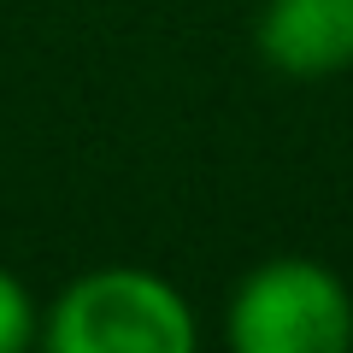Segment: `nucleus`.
<instances>
[{
  "instance_id": "obj_1",
  "label": "nucleus",
  "mask_w": 353,
  "mask_h": 353,
  "mask_svg": "<svg viewBox=\"0 0 353 353\" xmlns=\"http://www.w3.org/2000/svg\"><path fill=\"white\" fill-rule=\"evenodd\" d=\"M48 347L53 353H194L189 301L153 271H88L53 301L48 312Z\"/></svg>"
},
{
  "instance_id": "obj_2",
  "label": "nucleus",
  "mask_w": 353,
  "mask_h": 353,
  "mask_svg": "<svg viewBox=\"0 0 353 353\" xmlns=\"http://www.w3.org/2000/svg\"><path fill=\"white\" fill-rule=\"evenodd\" d=\"M230 341L241 353H341L353 341L347 289L312 259H271L230 301Z\"/></svg>"
},
{
  "instance_id": "obj_3",
  "label": "nucleus",
  "mask_w": 353,
  "mask_h": 353,
  "mask_svg": "<svg viewBox=\"0 0 353 353\" xmlns=\"http://www.w3.org/2000/svg\"><path fill=\"white\" fill-rule=\"evenodd\" d=\"M253 41L283 77H336L353 65V0H265Z\"/></svg>"
},
{
  "instance_id": "obj_4",
  "label": "nucleus",
  "mask_w": 353,
  "mask_h": 353,
  "mask_svg": "<svg viewBox=\"0 0 353 353\" xmlns=\"http://www.w3.org/2000/svg\"><path fill=\"white\" fill-rule=\"evenodd\" d=\"M30 336H36V301H30V289L0 265V353L30 347Z\"/></svg>"
}]
</instances>
